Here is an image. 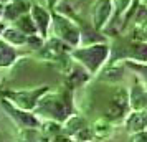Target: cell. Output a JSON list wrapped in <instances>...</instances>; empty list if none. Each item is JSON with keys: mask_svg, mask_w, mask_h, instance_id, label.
Instances as JSON below:
<instances>
[{"mask_svg": "<svg viewBox=\"0 0 147 142\" xmlns=\"http://www.w3.org/2000/svg\"><path fill=\"white\" fill-rule=\"evenodd\" d=\"M36 116H43L48 121L63 122L73 114V102H71V94L69 91L63 93H51L48 89L45 94L38 99V104L33 111Z\"/></svg>", "mask_w": 147, "mask_h": 142, "instance_id": "1", "label": "cell"}, {"mask_svg": "<svg viewBox=\"0 0 147 142\" xmlns=\"http://www.w3.org/2000/svg\"><path fill=\"white\" fill-rule=\"evenodd\" d=\"M109 55H111V46L106 41L84 45L81 48L76 46L74 50L69 51V56L84 68V71L88 75H96L102 68V65L107 61Z\"/></svg>", "mask_w": 147, "mask_h": 142, "instance_id": "2", "label": "cell"}, {"mask_svg": "<svg viewBox=\"0 0 147 142\" xmlns=\"http://www.w3.org/2000/svg\"><path fill=\"white\" fill-rule=\"evenodd\" d=\"M50 30L53 32V36L61 40L63 43H66L68 46L76 48L80 46V28L74 23L69 17L63 13H55L51 17V25H50Z\"/></svg>", "mask_w": 147, "mask_h": 142, "instance_id": "3", "label": "cell"}, {"mask_svg": "<svg viewBox=\"0 0 147 142\" xmlns=\"http://www.w3.org/2000/svg\"><path fill=\"white\" fill-rule=\"evenodd\" d=\"M48 89H50V86H40L35 89H23V91H7V93H3V96L7 101H10L13 106L23 109V111H35L38 99Z\"/></svg>", "mask_w": 147, "mask_h": 142, "instance_id": "4", "label": "cell"}, {"mask_svg": "<svg viewBox=\"0 0 147 142\" xmlns=\"http://www.w3.org/2000/svg\"><path fill=\"white\" fill-rule=\"evenodd\" d=\"M0 104H2V108L5 109L7 116L18 126V127L25 129V131H35V129L41 127L40 117L35 114L33 111H23V109L13 106V104L10 101H7L5 98H2Z\"/></svg>", "mask_w": 147, "mask_h": 142, "instance_id": "5", "label": "cell"}, {"mask_svg": "<svg viewBox=\"0 0 147 142\" xmlns=\"http://www.w3.org/2000/svg\"><path fill=\"white\" fill-rule=\"evenodd\" d=\"M129 93L126 89H119L113 98V102L107 109V119L111 121H119L124 119L129 112Z\"/></svg>", "mask_w": 147, "mask_h": 142, "instance_id": "6", "label": "cell"}, {"mask_svg": "<svg viewBox=\"0 0 147 142\" xmlns=\"http://www.w3.org/2000/svg\"><path fill=\"white\" fill-rule=\"evenodd\" d=\"M28 13L32 17L35 27H36L38 35H41L43 38H47L48 33H50V25H51V15H50V12L45 7H41V5H32Z\"/></svg>", "mask_w": 147, "mask_h": 142, "instance_id": "7", "label": "cell"}, {"mask_svg": "<svg viewBox=\"0 0 147 142\" xmlns=\"http://www.w3.org/2000/svg\"><path fill=\"white\" fill-rule=\"evenodd\" d=\"M113 2L111 0H98L91 8V22L96 30H101L109 20L113 13Z\"/></svg>", "mask_w": 147, "mask_h": 142, "instance_id": "8", "label": "cell"}, {"mask_svg": "<svg viewBox=\"0 0 147 142\" xmlns=\"http://www.w3.org/2000/svg\"><path fill=\"white\" fill-rule=\"evenodd\" d=\"M30 3L27 0H8L7 3H3L2 10V18L7 22H15L20 15L30 12Z\"/></svg>", "mask_w": 147, "mask_h": 142, "instance_id": "9", "label": "cell"}, {"mask_svg": "<svg viewBox=\"0 0 147 142\" xmlns=\"http://www.w3.org/2000/svg\"><path fill=\"white\" fill-rule=\"evenodd\" d=\"M124 126L129 134L147 129V109H136L124 117Z\"/></svg>", "mask_w": 147, "mask_h": 142, "instance_id": "10", "label": "cell"}, {"mask_svg": "<svg viewBox=\"0 0 147 142\" xmlns=\"http://www.w3.org/2000/svg\"><path fill=\"white\" fill-rule=\"evenodd\" d=\"M124 60L136 61V63H147V41H132L126 46L122 55Z\"/></svg>", "mask_w": 147, "mask_h": 142, "instance_id": "11", "label": "cell"}, {"mask_svg": "<svg viewBox=\"0 0 147 142\" xmlns=\"http://www.w3.org/2000/svg\"><path fill=\"white\" fill-rule=\"evenodd\" d=\"M0 36H2L3 41H7L8 45H12V46H15V48L25 46V45H27V35L22 33L20 30L15 28V27H5Z\"/></svg>", "mask_w": 147, "mask_h": 142, "instance_id": "12", "label": "cell"}, {"mask_svg": "<svg viewBox=\"0 0 147 142\" xmlns=\"http://www.w3.org/2000/svg\"><path fill=\"white\" fill-rule=\"evenodd\" d=\"M18 58V50L0 38V68H10Z\"/></svg>", "mask_w": 147, "mask_h": 142, "instance_id": "13", "label": "cell"}, {"mask_svg": "<svg viewBox=\"0 0 147 142\" xmlns=\"http://www.w3.org/2000/svg\"><path fill=\"white\" fill-rule=\"evenodd\" d=\"M84 126H88V124H86V121H84L83 117H80V116H76V114H71L66 121L63 122V126H61V132L66 134V135H69V137H74V135L78 134Z\"/></svg>", "mask_w": 147, "mask_h": 142, "instance_id": "14", "label": "cell"}, {"mask_svg": "<svg viewBox=\"0 0 147 142\" xmlns=\"http://www.w3.org/2000/svg\"><path fill=\"white\" fill-rule=\"evenodd\" d=\"M13 23H15L13 27L18 28L22 33H25L27 36H28V35L38 33V32H36V27H35V23H33V20H32V17H30V13L20 15V17H18V18H17Z\"/></svg>", "mask_w": 147, "mask_h": 142, "instance_id": "15", "label": "cell"}, {"mask_svg": "<svg viewBox=\"0 0 147 142\" xmlns=\"http://www.w3.org/2000/svg\"><path fill=\"white\" fill-rule=\"evenodd\" d=\"M91 132H93V139H99V141H104L109 135L113 134V126L111 122L106 121V119H101L91 127Z\"/></svg>", "mask_w": 147, "mask_h": 142, "instance_id": "16", "label": "cell"}, {"mask_svg": "<svg viewBox=\"0 0 147 142\" xmlns=\"http://www.w3.org/2000/svg\"><path fill=\"white\" fill-rule=\"evenodd\" d=\"M134 40L147 41V20H140L139 25L134 28Z\"/></svg>", "mask_w": 147, "mask_h": 142, "instance_id": "17", "label": "cell"}, {"mask_svg": "<svg viewBox=\"0 0 147 142\" xmlns=\"http://www.w3.org/2000/svg\"><path fill=\"white\" fill-rule=\"evenodd\" d=\"M45 45V38L41 35L35 33V35H28L27 36V46H30L32 50H41Z\"/></svg>", "mask_w": 147, "mask_h": 142, "instance_id": "18", "label": "cell"}, {"mask_svg": "<svg viewBox=\"0 0 147 142\" xmlns=\"http://www.w3.org/2000/svg\"><path fill=\"white\" fill-rule=\"evenodd\" d=\"M127 66L131 68V69H134V71L140 73V76L144 78V81H146V84H147V63H136V65H134L132 61L127 60Z\"/></svg>", "mask_w": 147, "mask_h": 142, "instance_id": "19", "label": "cell"}, {"mask_svg": "<svg viewBox=\"0 0 147 142\" xmlns=\"http://www.w3.org/2000/svg\"><path fill=\"white\" fill-rule=\"evenodd\" d=\"M129 142H147V129L146 131H137L129 135Z\"/></svg>", "mask_w": 147, "mask_h": 142, "instance_id": "20", "label": "cell"}, {"mask_svg": "<svg viewBox=\"0 0 147 142\" xmlns=\"http://www.w3.org/2000/svg\"><path fill=\"white\" fill-rule=\"evenodd\" d=\"M45 142H73V137L63 134V132H58V134L51 135L50 139H45Z\"/></svg>", "mask_w": 147, "mask_h": 142, "instance_id": "21", "label": "cell"}, {"mask_svg": "<svg viewBox=\"0 0 147 142\" xmlns=\"http://www.w3.org/2000/svg\"><path fill=\"white\" fill-rule=\"evenodd\" d=\"M114 2H116V5H117V10H126V7L127 5H129V2H131V0H114Z\"/></svg>", "mask_w": 147, "mask_h": 142, "instance_id": "22", "label": "cell"}, {"mask_svg": "<svg viewBox=\"0 0 147 142\" xmlns=\"http://www.w3.org/2000/svg\"><path fill=\"white\" fill-rule=\"evenodd\" d=\"M61 0H48V7H56V3Z\"/></svg>", "mask_w": 147, "mask_h": 142, "instance_id": "23", "label": "cell"}, {"mask_svg": "<svg viewBox=\"0 0 147 142\" xmlns=\"http://www.w3.org/2000/svg\"><path fill=\"white\" fill-rule=\"evenodd\" d=\"M7 27V25H5V22H2L0 20V35H2V32H3V28Z\"/></svg>", "mask_w": 147, "mask_h": 142, "instance_id": "24", "label": "cell"}, {"mask_svg": "<svg viewBox=\"0 0 147 142\" xmlns=\"http://www.w3.org/2000/svg\"><path fill=\"white\" fill-rule=\"evenodd\" d=\"M2 10H3V3H0V20H2Z\"/></svg>", "mask_w": 147, "mask_h": 142, "instance_id": "25", "label": "cell"}, {"mask_svg": "<svg viewBox=\"0 0 147 142\" xmlns=\"http://www.w3.org/2000/svg\"><path fill=\"white\" fill-rule=\"evenodd\" d=\"M73 142H88V141H80V139H73Z\"/></svg>", "mask_w": 147, "mask_h": 142, "instance_id": "26", "label": "cell"}]
</instances>
